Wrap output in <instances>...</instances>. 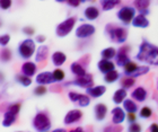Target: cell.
Here are the masks:
<instances>
[{"mask_svg":"<svg viewBox=\"0 0 158 132\" xmlns=\"http://www.w3.org/2000/svg\"><path fill=\"white\" fill-rule=\"evenodd\" d=\"M81 118H82V112L80 109H71V111H69L66 114L63 122L67 126H70V124L78 122L79 120H81Z\"/></svg>","mask_w":158,"mask_h":132,"instance_id":"8fae6325","label":"cell"},{"mask_svg":"<svg viewBox=\"0 0 158 132\" xmlns=\"http://www.w3.org/2000/svg\"><path fill=\"white\" fill-rule=\"evenodd\" d=\"M89 103H90V99H89L88 96L81 94V96H80V98H79L78 103H77V105L80 106V107H86V106L89 105Z\"/></svg>","mask_w":158,"mask_h":132,"instance_id":"e575fe53","label":"cell"},{"mask_svg":"<svg viewBox=\"0 0 158 132\" xmlns=\"http://www.w3.org/2000/svg\"><path fill=\"white\" fill-rule=\"evenodd\" d=\"M122 104H123L124 111L128 113H137V111H138V109H139L138 105H137V103L133 102L132 99H125Z\"/></svg>","mask_w":158,"mask_h":132,"instance_id":"83f0119b","label":"cell"},{"mask_svg":"<svg viewBox=\"0 0 158 132\" xmlns=\"http://www.w3.org/2000/svg\"><path fill=\"white\" fill-rule=\"evenodd\" d=\"M67 3H68V6H71V7H73V8H76V7L79 6L80 0H68Z\"/></svg>","mask_w":158,"mask_h":132,"instance_id":"ee69618b","label":"cell"},{"mask_svg":"<svg viewBox=\"0 0 158 132\" xmlns=\"http://www.w3.org/2000/svg\"><path fill=\"white\" fill-rule=\"evenodd\" d=\"M68 132H85V130L82 129V128H80V126H78V128H75V129L70 130Z\"/></svg>","mask_w":158,"mask_h":132,"instance_id":"c3c4849f","label":"cell"},{"mask_svg":"<svg viewBox=\"0 0 158 132\" xmlns=\"http://www.w3.org/2000/svg\"><path fill=\"white\" fill-rule=\"evenodd\" d=\"M70 70H71L73 75H75L76 77H82V76H85V75H87L85 67L82 66L80 62H77V61L76 62L71 63V66H70Z\"/></svg>","mask_w":158,"mask_h":132,"instance_id":"44dd1931","label":"cell"},{"mask_svg":"<svg viewBox=\"0 0 158 132\" xmlns=\"http://www.w3.org/2000/svg\"><path fill=\"white\" fill-rule=\"evenodd\" d=\"M116 53L118 51L114 47H106L101 52V56H102V59L104 60H112L116 56Z\"/></svg>","mask_w":158,"mask_h":132,"instance_id":"f1b7e54d","label":"cell"},{"mask_svg":"<svg viewBox=\"0 0 158 132\" xmlns=\"http://www.w3.org/2000/svg\"><path fill=\"white\" fill-rule=\"evenodd\" d=\"M135 27H138V28H147L149 26V20L147 19V17L143 16V15H137L135 17V19L132 20V24Z\"/></svg>","mask_w":158,"mask_h":132,"instance_id":"ffe728a7","label":"cell"},{"mask_svg":"<svg viewBox=\"0 0 158 132\" xmlns=\"http://www.w3.org/2000/svg\"><path fill=\"white\" fill-rule=\"evenodd\" d=\"M118 78H120V73L116 71V70H113V71H111V72L106 73V75H104V81H105L106 84H113L115 83L116 80H118Z\"/></svg>","mask_w":158,"mask_h":132,"instance_id":"f546056e","label":"cell"},{"mask_svg":"<svg viewBox=\"0 0 158 132\" xmlns=\"http://www.w3.org/2000/svg\"><path fill=\"white\" fill-rule=\"evenodd\" d=\"M51 60H52V63L56 67H61L63 63L66 62L67 56L63 52H61V51H56V52H54L52 54Z\"/></svg>","mask_w":158,"mask_h":132,"instance_id":"7402d4cb","label":"cell"},{"mask_svg":"<svg viewBox=\"0 0 158 132\" xmlns=\"http://www.w3.org/2000/svg\"><path fill=\"white\" fill-rule=\"evenodd\" d=\"M46 92H48V88H46L45 86H42V85H40L39 87H36V88L34 89V94L36 96H43L45 95Z\"/></svg>","mask_w":158,"mask_h":132,"instance_id":"74e56055","label":"cell"},{"mask_svg":"<svg viewBox=\"0 0 158 132\" xmlns=\"http://www.w3.org/2000/svg\"><path fill=\"white\" fill-rule=\"evenodd\" d=\"M149 132H158V124L157 123H152L149 126Z\"/></svg>","mask_w":158,"mask_h":132,"instance_id":"bcb514c9","label":"cell"},{"mask_svg":"<svg viewBox=\"0 0 158 132\" xmlns=\"http://www.w3.org/2000/svg\"><path fill=\"white\" fill-rule=\"evenodd\" d=\"M149 67L148 66H142V67H139L138 70H137V72L135 73V76H133V78H137V77L139 76H143V75H146V73L149 72Z\"/></svg>","mask_w":158,"mask_h":132,"instance_id":"d590c367","label":"cell"},{"mask_svg":"<svg viewBox=\"0 0 158 132\" xmlns=\"http://www.w3.org/2000/svg\"><path fill=\"white\" fill-rule=\"evenodd\" d=\"M1 59H2V61H9L11 59V52H10L9 50H2Z\"/></svg>","mask_w":158,"mask_h":132,"instance_id":"60d3db41","label":"cell"},{"mask_svg":"<svg viewBox=\"0 0 158 132\" xmlns=\"http://www.w3.org/2000/svg\"><path fill=\"white\" fill-rule=\"evenodd\" d=\"M138 68H139V66L137 64V63L130 61L128 64H125V66H124V68H123V71H124V75L127 77H133V76H135V73L137 72Z\"/></svg>","mask_w":158,"mask_h":132,"instance_id":"4316f807","label":"cell"},{"mask_svg":"<svg viewBox=\"0 0 158 132\" xmlns=\"http://www.w3.org/2000/svg\"><path fill=\"white\" fill-rule=\"evenodd\" d=\"M20 111V104L19 103H14V104H10L7 109L5 115H3L2 120V126H11L15 123V121L17 120V116H18V113Z\"/></svg>","mask_w":158,"mask_h":132,"instance_id":"277c9868","label":"cell"},{"mask_svg":"<svg viewBox=\"0 0 158 132\" xmlns=\"http://www.w3.org/2000/svg\"><path fill=\"white\" fill-rule=\"evenodd\" d=\"M106 92V87L103 86V85H99V86H93L90 88L86 89V95L90 96L93 98H98L101 96H103Z\"/></svg>","mask_w":158,"mask_h":132,"instance_id":"e0dca14e","label":"cell"},{"mask_svg":"<svg viewBox=\"0 0 158 132\" xmlns=\"http://www.w3.org/2000/svg\"><path fill=\"white\" fill-rule=\"evenodd\" d=\"M11 5H13V0H0V6L2 10L9 9Z\"/></svg>","mask_w":158,"mask_h":132,"instance_id":"ab89813d","label":"cell"},{"mask_svg":"<svg viewBox=\"0 0 158 132\" xmlns=\"http://www.w3.org/2000/svg\"><path fill=\"white\" fill-rule=\"evenodd\" d=\"M52 132H68V131L64 129H56V130H53Z\"/></svg>","mask_w":158,"mask_h":132,"instance_id":"681fc988","label":"cell"},{"mask_svg":"<svg viewBox=\"0 0 158 132\" xmlns=\"http://www.w3.org/2000/svg\"><path fill=\"white\" fill-rule=\"evenodd\" d=\"M99 2H101L102 9L104 11H109V10H112L115 6L120 5L121 0H101Z\"/></svg>","mask_w":158,"mask_h":132,"instance_id":"484cf974","label":"cell"},{"mask_svg":"<svg viewBox=\"0 0 158 132\" xmlns=\"http://www.w3.org/2000/svg\"><path fill=\"white\" fill-rule=\"evenodd\" d=\"M77 22L76 17H69L66 20H63L62 23H60L56 28V34L58 37H64L73 31L75 27V24Z\"/></svg>","mask_w":158,"mask_h":132,"instance_id":"52a82bcc","label":"cell"},{"mask_svg":"<svg viewBox=\"0 0 158 132\" xmlns=\"http://www.w3.org/2000/svg\"><path fill=\"white\" fill-rule=\"evenodd\" d=\"M141 126L139 123H131L128 126V132H141Z\"/></svg>","mask_w":158,"mask_h":132,"instance_id":"8d00e7d4","label":"cell"},{"mask_svg":"<svg viewBox=\"0 0 158 132\" xmlns=\"http://www.w3.org/2000/svg\"><path fill=\"white\" fill-rule=\"evenodd\" d=\"M149 5L150 0H135V8L139 10L140 15L147 16L149 14Z\"/></svg>","mask_w":158,"mask_h":132,"instance_id":"ac0fdd59","label":"cell"},{"mask_svg":"<svg viewBox=\"0 0 158 132\" xmlns=\"http://www.w3.org/2000/svg\"><path fill=\"white\" fill-rule=\"evenodd\" d=\"M125 97H127V89L120 88L114 93L113 102L115 103V105H120V104H122L125 101Z\"/></svg>","mask_w":158,"mask_h":132,"instance_id":"d4e9b609","label":"cell"},{"mask_svg":"<svg viewBox=\"0 0 158 132\" xmlns=\"http://www.w3.org/2000/svg\"><path fill=\"white\" fill-rule=\"evenodd\" d=\"M53 77H54V80L56 83H60V81H63L64 78H66V73L64 71L61 69H56L53 71Z\"/></svg>","mask_w":158,"mask_h":132,"instance_id":"d6a6232c","label":"cell"},{"mask_svg":"<svg viewBox=\"0 0 158 132\" xmlns=\"http://www.w3.org/2000/svg\"><path fill=\"white\" fill-rule=\"evenodd\" d=\"M33 128L37 132H48L51 129V120L46 112H37L33 119Z\"/></svg>","mask_w":158,"mask_h":132,"instance_id":"3957f363","label":"cell"},{"mask_svg":"<svg viewBox=\"0 0 158 132\" xmlns=\"http://www.w3.org/2000/svg\"><path fill=\"white\" fill-rule=\"evenodd\" d=\"M80 96H81V94H78V93H76V92H70L69 94H68V97H69V99L73 103H75V104H77V103H78L79 98H80Z\"/></svg>","mask_w":158,"mask_h":132,"instance_id":"f35d334b","label":"cell"},{"mask_svg":"<svg viewBox=\"0 0 158 132\" xmlns=\"http://www.w3.org/2000/svg\"><path fill=\"white\" fill-rule=\"evenodd\" d=\"M10 42V35L9 34H5V35H1V39H0V43L1 45L5 46Z\"/></svg>","mask_w":158,"mask_h":132,"instance_id":"b9f144b4","label":"cell"},{"mask_svg":"<svg viewBox=\"0 0 158 132\" xmlns=\"http://www.w3.org/2000/svg\"><path fill=\"white\" fill-rule=\"evenodd\" d=\"M94 114H95V119L97 121H104L106 118V114H107V107L106 105H104L103 103H98L96 104L95 107H94Z\"/></svg>","mask_w":158,"mask_h":132,"instance_id":"2e32d148","label":"cell"},{"mask_svg":"<svg viewBox=\"0 0 158 132\" xmlns=\"http://www.w3.org/2000/svg\"><path fill=\"white\" fill-rule=\"evenodd\" d=\"M130 50L129 46H125V47H121V49L118 50V53H116V56H115V62L118 67H122V68H124L125 64H128L131 60L129 58L128 53Z\"/></svg>","mask_w":158,"mask_h":132,"instance_id":"30bf717a","label":"cell"},{"mask_svg":"<svg viewBox=\"0 0 158 132\" xmlns=\"http://www.w3.org/2000/svg\"><path fill=\"white\" fill-rule=\"evenodd\" d=\"M97 67H98L99 71L102 73H104V75L111 72L113 70H115V64L111 60H104V59L99 60L98 63H97Z\"/></svg>","mask_w":158,"mask_h":132,"instance_id":"5bb4252c","label":"cell"},{"mask_svg":"<svg viewBox=\"0 0 158 132\" xmlns=\"http://www.w3.org/2000/svg\"><path fill=\"white\" fill-rule=\"evenodd\" d=\"M152 115V111L150 107H148V106H143V107L140 109V114H139V116H140L141 119H149Z\"/></svg>","mask_w":158,"mask_h":132,"instance_id":"836d02e7","label":"cell"},{"mask_svg":"<svg viewBox=\"0 0 158 132\" xmlns=\"http://www.w3.org/2000/svg\"><path fill=\"white\" fill-rule=\"evenodd\" d=\"M23 32L25 34H27V35H32V34H34V28H32V27H24Z\"/></svg>","mask_w":158,"mask_h":132,"instance_id":"f6af8a7d","label":"cell"},{"mask_svg":"<svg viewBox=\"0 0 158 132\" xmlns=\"http://www.w3.org/2000/svg\"><path fill=\"white\" fill-rule=\"evenodd\" d=\"M135 84V79L133 77H125L121 81V87L124 89H129L131 88V87H133Z\"/></svg>","mask_w":158,"mask_h":132,"instance_id":"1f68e13d","label":"cell"},{"mask_svg":"<svg viewBox=\"0 0 158 132\" xmlns=\"http://www.w3.org/2000/svg\"><path fill=\"white\" fill-rule=\"evenodd\" d=\"M111 114H112V122L114 126H120L125 119L124 109H121V107H118V106H116V107H114V109H112Z\"/></svg>","mask_w":158,"mask_h":132,"instance_id":"4fadbf2b","label":"cell"},{"mask_svg":"<svg viewBox=\"0 0 158 132\" xmlns=\"http://www.w3.org/2000/svg\"><path fill=\"white\" fill-rule=\"evenodd\" d=\"M35 81H36V84L42 85V86H45V85H50V84H52V83H56L54 77H53V72H50V71H43V72L39 73V75L36 76Z\"/></svg>","mask_w":158,"mask_h":132,"instance_id":"7c38bea8","label":"cell"},{"mask_svg":"<svg viewBox=\"0 0 158 132\" xmlns=\"http://www.w3.org/2000/svg\"><path fill=\"white\" fill-rule=\"evenodd\" d=\"M15 79L18 84H20L23 87H28L31 86V84H32V79H31V77H27L25 75H17L15 77Z\"/></svg>","mask_w":158,"mask_h":132,"instance_id":"4dcf8cb0","label":"cell"},{"mask_svg":"<svg viewBox=\"0 0 158 132\" xmlns=\"http://www.w3.org/2000/svg\"><path fill=\"white\" fill-rule=\"evenodd\" d=\"M157 90H158V81H157Z\"/></svg>","mask_w":158,"mask_h":132,"instance_id":"f5cc1de1","label":"cell"},{"mask_svg":"<svg viewBox=\"0 0 158 132\" xmlns=\"http://www.w3.org/2000/svg\"><path fill=\"white\" fill-rule=\"evenodd\" d=\"M105 33L107 34L110 40L114 42V43L122 44L127 42V40H128V30L113 23H110L106 25Z\"/></svg>","mask_w":158,"mask_h":132,"instance_id":"7a4b0ae2","label":"cell"},{"mask_svg":"<svg viewBox=\"0 0 158 132\" xmlns=\"http://www.w3.org/2000/svg\"><path fill=\"white\" fill-rule=\"evenodd\" d=\"M20 71H22V75H25L27 77H33L37 71V67L34 62L27 61V62L23 63Z\"/></svg>","mask_w":158,"mask_h":132,"instance_id":"9a60e30c","label":"cell"},{"mask_svg":"<svg viewBox=\"0 0 158 132\" xmlns=\"http://www.w3.org/2000/svg\"><path fill=\"white\" fill-rule=\"evenodd\" d=\"M128 122L131 124V123H135L137 121V116H135V113H128Z\"/></svg>","mask_w":158,"mask_h":132,"instance_id":"7bdbcfd3","label":"cell"},{"mask_svg":"<svg viewBox=\"0 0 158 132\" xmlns=\"http://www.w3.org/2000/svg\"><path fill=\"white\" fill-rule=\"evenodd\" d=\"M45 41V36L44 35H37L35 37V42H39V43H43Z\"/></svg>","mask_w":158,"mask_h":132,"instance_id":"7dc6e473","label":"cell"},{"mask_svg":"<svg viewBox=\"0 0 158 132\" xmlns=\"http://www.w3.org/2000/svg\"><path fill=\"white\" fill-rule=\"evenodd\" d=\"M35 51V41L32 39H27L24 40L22 43L18 45V54L20 58L24 60H28L33 56Z\"/></svg>","mask_w":158,"mask_h":132,"instance_id":"5b68a950","label":"cell"},{"mask_svg":"<svg viewBox=\"0 0 158 132\" xmlns=\"http://www.w3.org/2000/svg\"><path fill=\"white\" fill-rule=\"evenodd\" d=\"M68 85H75V86L80 87V88L88 89L94 85V79H93V76L90 73H87L82 77H76L75 80L68 83Z\"/></svg>","mask_w":158,"mask_h":132,"instance_id":"ba28073f","label":"cell"},{"mask_svg":"<svg viewBox=\"0 0 158 132\" xmlns=\"http://www.w3.org/2000/svg\"><path fill=\"white\" fill-rule=\"evenodd\" d=\"M118 18L123 25L128 26L130 24H132V20L135 19V8L131 6H124L122 7L121 9L118 11Z\"/></svg>","mask_w":158,"mask_h":132,"instance_id":"8992f818","label":"cell"},{"mask_svg":"<svg viewBox=\"0 0 158 132\" xmlns=\"http://www.w3.org/2000/svg\"><path fill=\"white\" fill-rule=\"evenodd\" d=\"M135 59L140 62L148 63L150 66H158V46L149 43L146 40L142 41Z\"/></svg>","mask_w":158,"mask_h":132,"instance_id":"6da1fadb","label":"cell"},{"mask_svg":"<svg viewBox=\"0 0 158 132\" xmlns=\"http://www.w3.org/2000/svg\"><path fill=\"white\" fill-rule=\"evenodd\" d=\"M84 15H85V18L88 20H95L98 18L99 16V10L96 8L95 6H89L87 7L84 11Z\"/></svg>","mask_w":158,"mask_h":132,"instance_id":"603a6c76","label":"cell"},{"mask_svg":"<svg viewBox=\"0 0 158 132\" xmlns=\"http://www.w3.org/2000/svg\"><path fill=\"white\" fill-rule=\"evenodd\" d=\"M87 1H92V0H80V2H87Z\"/></svg>","mask_w":158,"mask_h":132,"instance_id":"816d5d0a","label":"cell"},{"mask_svg":"<svg viewBox=\"0 0 158 132\" xmlns=\"http://www.w3.org/2000/svg\"><path fill=\"white\" fill-rule=\"evenodd\" d=\"M19 132H20V131H19Z\"/></svg>","mask_w":158,"mask_h":132,"instance_id":"db71d44e","label":"cell"},{"mask_svg":"<svg viewBox=\"0 0 158 132\" xmlns=\"http://www.w3.org/2000/svg\"><path fill=\"white\" fill-rule=\"evenodd\" d=\"M96 28L92 24H82L76 30V36L78 39H87L94 35Z\"/></svg>","mask_w":158,"mask_h":132,"instance_id":"9c48e42d","label":"cell"},{"mask_svg":"<svg viewBox=\"0 0 158 132\" xmlns=\"http://www.w3.org/2000/svg\"><path fill=\"white\" fill-rule=\"evenodd\" d=\"M48 54H49V47L46 45H41L35 52V61L42 62L48 58Z\"/></svg>","mask_w":158,"mask_h":132,"instance_id":"cb8c5ba5","label":"cell"},{"mask_svg":"<svg viewBox=\"0 0 158 132\" xmlns=\"http://www.w3.org/2000/svg\"><path fill=\"white\" fill-rule=\"evenodd\" d=\"M132 98L135 99V101H137V102L139 103H142L145 102L146 99H147V96H148V93H147V90H146L143 87H137V88L132 92L131 94Z\"/></svg>","mask_w":158,"mask_h":132,"instance_id":"d6986e66","label":"cell"},{"mask_svg":"<svg viewBox=\"0 0 158 132\" xmlns=\"http://www.w3.org/2000/svg\"><path fill=\"white\" fill-rule=\"evenodd\" d=\"M56 2H66V1H68V0H56Z\"/></svg>","mask_w":158,"mask_h":132,"instance_id":"f907efd6","label":"cell"}]
</instances>
